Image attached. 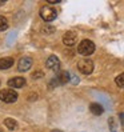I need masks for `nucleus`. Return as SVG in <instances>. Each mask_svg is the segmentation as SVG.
Listing matches in <instances>:
<instances>
[{
    "mask_svg": "<svg viewBox=\"0 0 124 132\" xmlns=\"http://www.w3.org/2000/svg\"><path fill=\"white\" fill-rule=\"evenodd\" d=\"M115 83H116V85H118V87L124 88V73H120L119 76H116Z\"/></svg>",
    "mask_w": 124,
    "mask_h": 132,
    "instance_id": "14",
    "label": "nucleus"
},
{
    "mask_svg": "<svg viewBox=\"0 0 124 132\" xmlns=\"http://www.w3.org/2000/svg\"><path fill=\"white\" fill-rule=\"evenodd\" d=\"M52 132H61V131H52Z\"/></svg>",
    "mask_w": 124,
    "mask_h": 132,
    "instance_id": "18",
    "label": "nucleus"
},
{
    "mask_svg": "<svg viewBox=\"0 0 124 132\" xmlns=\"http://www.w3.org/2000/svg\"><path fill=\"white\" fill-rule=\"evenodd\" d=\"M7 84L10 85L11 89L12 88H23L26 85V79H24V77H20V76L12 77V79H10L8 81H7Z\"/></svg>",
    "mask_w": 124,
    "mask_h": 132,
    "instance_id": "7",
    "label": "nucleus"
},
{
    "mask_svg": "<svg viewBox=\"0 0 124 132\" xmlns=\"http://www.w3.org/2000/svg\"><path fill=\"white\" fill-rule=\"evenodd\" d=\"M13 65L12 57H2L0 59V69H8Z\"/></svg>",
    "mask_w": 124,
    "mask_h": 132,
    "instance_id": "9",
    "label": "nucleus"
},
{
    "mask_svg": "<svg viewBox=\"0 0 124 132\" xmlns=\"http://www.w3.org/2000/svg\"><path fill=\"white\" fill-rule=\"evenodd\" d=\"M77 52H79L80 55H83V56H89V55H92V53L95 52V44L92 43L91 40H88V39H86V40H83L79 44Z\"/></svg>",
    "mask_w": 124,
    "mask_h": 132,
    "instance_id": "1",
    "label": "nucleus"
},
{
    "mask_svg": "<svg viewBox=\"0 0 124 132\" xmlns=\"http://www.w3.org/2000/svg\"><path fill=\"white\" fill-rule=\"evenodd\" d=\"M8 28V20L4 16H0V31H5Z\"/></svg>",
    "mask_w": 124,
    "mask_h": 132,
    "instance_id": "15",
    "label": "nucleus"
},
{
    "mask_svg": "<svg viewBox=\"0 0 124 132\" xmlns=\"http://www.w3.org/2000/svg\"><path fill=\"white\" fill-rule=\"evenodd\" d=\"M43 76H44L43 71H35V72H34V75H32L34 79H40V77H43Z\"/></svg>",
    "mask_w": 124,
    "mask_h": 132,
    "instance_id": "16",
    "label": "nucleus"
},
{
    "mask_svg": "<svg viewBox=\"0 0 124 132\" xmlns=\"http://www.w3.org/2000/svg\"><path fill=\"white\" fill-rule=\"evenodd\" d=\"M0 132H3V129H0Z\"/></svg>",
    "mask_w": 124,
    "mask_h": 132,
    "instance_id": "19",
    "label": "nucleus"
},
{
    "mask_svg": "<svg viewBox=\"0 0 124 132\" xmlns=\"http://www.w3.org/2000/svg\"><path fill=\"white\" fill-rule=\"evenodd\" d=\"M31 65H32V59L28 57V56H24V57H21L19 60V63H18V69L20 72H27L28 69L31 68Z\"/></svg>",
    "mask_w": 124,
    "mask_h": 132,
    "instance_id": "6",
    "label": "nucleus"
},
{
    "mask_svg": "<svg viewBox=\"0 0 124 132\" xmlns=\"http://www.w3.org/2000/svg\"><path fill=\"white\" fill-rule=\"evenodd\" d=\"M76 42H77V35H76V32L68 31V32L64 34V36H63V43L67 45V47H72V45H75Z\"/></svg>",
    "mask_w": 124,
    "mask_h": 132,
    "instance_id": "5",
    "label": "nucleus"
},
{
    "mask_svg": "<svg viewBox=\"0 0 124 132\" xmlns=\"http://www.w3.org/2000/svg\"><path fill=\"white\" fill-rule=\"evenodd\" d=\"M77 69L84 75H89L94 71V63H92V60H89V59L80 60L79 63H77Z\"/></svg>",
    "mask_w": 124,
    "mask_h": 132,
    "instance_id": "4",
    "label": "nucleus"
},
{
    "mask_svg": "<svg viewBox=\"0 0 124 132\" xmlns=\"http://www.w3.org/2000/svg\"><path fill=\"white\" fill-rule=\"evenodd\" d=\"M40 16H42V19L44 21L49 23V21H53L56 19L57 12H56L55 8H52V7H49V5H45V7H43V8L40 10Z\"/></svg>",
    "mask_w": 124,
    "mask_h": 132,
    "instance_id": "2",
    "label": "nucleus"
},
{
    "mask_svg": "<svg viewBox=\"0 0 124 132\" xmlns=\"http://www.w3.org/2000/svg\"><path fill=\"white\" fill-rule=\"evenodd\" d=\"M0 100L4 102V103H15L18 100L16 91H13L11 88L2 89V91H0Z\"/></svg>",
    "mask_w": 124,
    "mask_h": 132,
    "instance_id": "3",
    "label": "nucleus"
},
{
    "mask_svg": "<svg viewBox=\"0 0 124 132\" xmlns=\"http://www.w3.org/2000/svg\"><path fill=\"white\" fill-rule=\"evenodd\" d=\"M40 32H42L43 35H51V34L55 32V27H52V26H49V24H45V26H43V27L40 28Z\"/></svg>",
    "mask_w": 124,
    "mask_h": 132,
    "instance_id": "13",
    "label": "nucleus"
},
{
    "mask_svg": "<svg viewBox=\"0 0 124 132\" xmlns=\"http://www.w3.org/2000/svg\"><path fill=\"white\" fill-rule=\"evenodd\" d=\"M47 68L52 69V71H59L60 69V60L57 59V56L55 55H51L48 59H47V63H45Z\"/></svg>",
    "mask_w": 124,
    "mask_h": 132,
    "instance_id": "8",
    "label": "nucleus"
},
{
    "mask_svg": "<svg viewBox=\"0 0 124 132\" xmlns=\"http://www.w3.org/2000/svg\"><path fill=\"white\" fill-rule=\"evenodd\" d=\"M4 126L8 128V129H11V131L18 129V123H16V120H13V119H11V118H8V119L4 120Z\"/></svg>",
    "mask_w": 124,
    "mask_h": 132,
    "instance_id": "12",
    "label": "nucleus"
},
{
    "mask_svg": "<svg viewBox=\"0 0 124 132\" xmlns=\"http://www.w3.org/2000/svg\"><path fill=\"white\" fill-rule=\"evenodd\" d=\"M57 81H59V84H67L68 81H69V73L67 72V71H61L59 75H57Z\"/></svg>",
    "mask_w": 124,
    "mask_h": 132,
    "instance_id": "11",
    "label": "nucleus"
},
{
    "mask_svg": "<svg viewBox=\"0 0 124 132\" xmlns=\"http://www.w3.org/2000/svg\"><path fill=\"white\" fill-rule=\"evenodd\" d=\"M120 119H121V123L124 124V113H120Z\"/></svg>",
    "mask_w": 124,
    "mask_h": 132,
    "instance_id": "17",
    "label": "nucleus"
},
{
    "mask_svg": "<svg viewBox=\"0 0 124 132\" xmlns=\"http://www.w3.org/2000/svg\"><path fill=\"white\" fill-rule=\"evenodd\" d=\"M89 110H91V112L94 113V115H96V116H99V115H102L103 112H104V108L100 105V104H97V103H92L91 105H89Z\"/></svg>",
    "mask_w": 124,
    "mask_h": 132,
    "instance_id": "10",
    "label": "nucleus"
}]
</instances>
